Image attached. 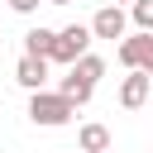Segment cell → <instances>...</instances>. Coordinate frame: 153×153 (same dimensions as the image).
Segmentation results:
<instances>
[{"label": "cell", "mask_w": 153, "mask_h": 153, "mask_svg": "<svg viewBox=\"0 0 153 153\" xmlns=\"http://www.w3.org/2000/svg\"><path fill=\"white\" fill-rule=\"evenodd\" d=\"M14 81H19L29 96H33V91H48V62H43V57H19Z\"/></svg>", "instance_id": "5b68a950"}, {"label": "cell", "mask_w": 153, "mask_h": 153, "mask_svg": "<svg viewBox=\"0 0 153 153\" xmlns=\"http://www.w3.org/2000/svg\"><path fill=\"white\" fill-rule=\"evenodd\" d=\"M148 86H153V81H148L143 72H129V76L120 81V105H124V110H139V105L148 100Z\"/></svg>", "instance_id": "8992f818"}, {"label": "cell", "mask_w": 153, "mask_h": 153, "mask_svg": "<svg viewBox=\"0 0 153 153\" xmlns=\"http://www.w3.org/2000/svg\"><path fill=\"white\" fill-rule=\"evenodd\" d=\"M43 5H72V0H43Z\"/></svg>", "instance_id": "4fadbf2b"}, {"label": "cell", "mask_w": 153, "mask_h": 153, "mask_svg": "<svg viewBox=\"0 0 153 153\" xmlns=\"http://www.w3.org/2000/svg\"><path fill=\"white\" fill-rule=\"evenodd\" d=\"M57 96H62V100H72V105H86V100H91V86H86V81H76V76L67 72V76L57 81Z\"/></svg>", "instance_id": "30bf717a"}, {"label": "cell", "mask_w": 153, "mask_h": 153, "mask_svg": "<svg viewBox=\"0 0 153 153\" xmlns=\"http://www.w3.org/2000/svg\"><path fill=\"white\" fill-rule=\"evenodd\" d=\"M72 76H76V81H86V86L96 91V81L105 76V57H96V53H86V57H76V62H72Z\"/></svg>", "instance_id": "ba28073f"}, {"label": "cell", "mask_w": 153, "mask_h": 153, "mask_svg": "<svg viewBox=\"0 0 153 153\" xmlns=\"http://www.w3.org/2000/svg\"><path fill=\"white\" fill-rule=\"evenodd\" d=\"M5 5H10V10H14V14H33V10H38V5H43V0H5Z\"/></svg>", "instance_id": "7c38bea8"}, {"label": "cell", "mask_w": 153, "mask_h": 153, "mask_svg": "<svg viewBox=\"0 0 153 153\" xmlns=\"http://www.w3.org/2000/svg\"><path fill=\"white\" fill-rule=\"evenodd\" d=\"M91 38H124V29H129V19H124V10L120 5H100L96 14H91Z\"/></svg>", "instance_id": "277c9868"}, {"label": "cell", "mask_w": 153, "mask_h": 153, "mask_svg": "<svg viewBox=\"0 0 153 153\" xmlns=\"http://www.w3.org/2000/svg\"><path fill=\"white\" fill-rule=\"evenodd\" d=\"M124 19H134V24H139V33H153V0H134Z\"/></svg>", "instance_id": "8fae6325"}, {"label": "cell", "mask_w": 153, "mask_h": 153, "mask_svg": "<svg viewBox=\"0 0 153 153\" xmlns=\"http://www.w3.org/2000/svg\"><path fill=\"white\" fill-rule=\"evenodd\" d=\"M72 115H76V105L62 100L57 91H33L29 96V120L43 124V129H62V124H72Z\"/></svg>", "instance_id": "6da1fadb"}, {"label": "cell", "mask_w": 153, "mask_h": 153, "mask_svg": "<svg viewBox=\"0 0 153 153\" xmlns=\"http://www.w3.org/2000/svg\"><path fill=\"white\" fill-rule=\"evenodd\" d=\"M86 53H91V29H86V24H67V29L53 33V53H48V62L72 67V62L86 57Z\"/></svg>", "instance_id": "7a4b0ae2"}, {"label": "cell", "mask_w": 153, "mask_h": 153, "mask_svg": "<svg viewBox=\"0 0 153 153\" xmlns=\"http://www.w3.org/2000/svg\"><path fill=\"white\" fill-rule=\"evenodd\" d=\"M110 5H120V10H124V5H134V0H110Z\"/></svg>", "instance_id": "5bb4252c"}, {"label": "cell", "mask_w": 153, "mask_h": 153, "mask_svg": "<svg viewBox=\"0 0 153 153\" xmlns=\"http://www.w3.org/2000/svg\"><path fill=\"white\" fill-rule=\"evenodd\" d=\"M76 143H81V153H105V148H110V129H105V124H81Z\"/></svg>", "instance_id": "9c48e42d"}, {"label": "cell", "mask_w": 153, "mask_h": 153, "mask_svg": "<svg viewBox=\"0 0 153 153\" xmlns=\"http://www.w3.org/2000/svg\"><path fill=\"white\" fill-rule=\"evenodd\" d=\"M53 33H57V29L33 24V29L24 33V57H43V62H48V53H53Z\"/></svg>", "instance_id": "52a82bcc"}, {"label": "cell", "mask_w": 153, "mask_h": 153, "mask_svg": "<svg viewBox=\"0 0 153 153\" xmlns=\"http://www.w3.org/2000/svg\"><path fill=\"white\" fill-rule=\"evenodd\" d=\"M115 57H120L129 72H143V76L153 81V33H124L120 48H115Z\"/></svg>", "instance_id": "3957f363"}]
</instances>
